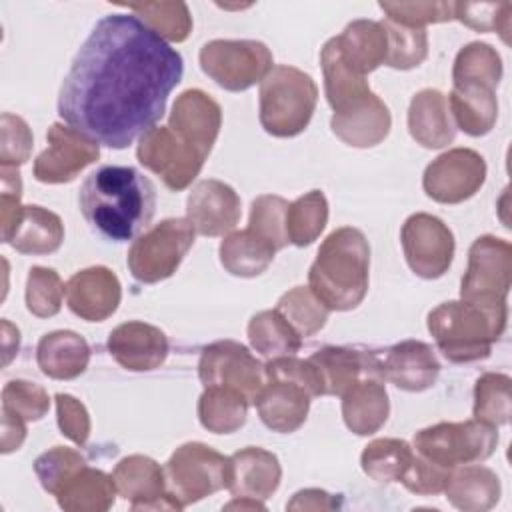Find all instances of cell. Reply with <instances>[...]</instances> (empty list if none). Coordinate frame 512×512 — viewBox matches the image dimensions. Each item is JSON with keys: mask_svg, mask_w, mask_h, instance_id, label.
<instances>
[{"mask_svg": "<svg viewBox=\"0 0 512 512\" xmlns=\"http://www.w3.org/2000/svg\"><path fill=\"white\" fill-rule=\"evenodd\" d=\"M200 66L218 86L240 92L266 78L272 54L256 40H212L200 50Z\"/></svg>", "mask_w": 512, "mask_h": 512, "instance_id": "9", "label": "cell"}, {"mask_svg": "<svg viewBox=\"0 0 512 512\" xmlns=\"http://www.w3.org/2000/svg\"><path fill=\"white\" fill-rule=\"evenodd\" d=\"M248 338L254 350L268 358L294 356L302 346V336L276 308L252 316L248 324Z\"/></svg>", "mask_w": 512, "mask_h": 512, "instance_id": "36", "label": "cell"}, {"mask_svg": "<svg viewBox=\"0 0 512 512\" xmlns=\"http://www.w3.org/2000/svg\"><path fill=\"white\" fill-rule=\"evenodd\" d=\"M64 228L60 218L40 206H24L20 224L10 242L22 254H50L60 248Z\"/></svg>", "mask_w": 512, "mask_h": 512, "instance_id": "34", "label": "cell"}, {"mask_svg": "<svg viewBox=\"0 0 512 512\" xmlns=\"http://www.w3.org/2000/svg\"><path fill=\"white\" fill-rule=\"evenodd\" d=\"M98 156V142L70 126L52 124L48 130V148L34 160V176L46 184L70 182Z\"/></svg>", "mask_w": 512, "mask_h": 512, "instance_id": "15", "label": "cell"}, {"mask_svg": "<svg viewBox=\"0 0 512 512\" xmlns=\"http://www.w3.org/2000/svg\"><path fill=\"white\" fill-rule=\"evenodd\" d=\"M24 436H26L24 420H20L8 412H2V452L8 454L12 450H18Z\"/></svg>", "mask_w": 512, "mask_h": 512, "instance_id": "54", "label": "cell"}, {"mask_svg": "<svg viewBox=\"0 0 512 512\" xmlns=\"http://www.w3.org/2000/svg\"><path fill=\"white\" fill-rule=\"evenodd\" d=\"M108 350L114 360L134 372L152 370L168 356L166 334L146 322H124L108 336Z\"/></svg>", "mask_w": 512, "mask_h": 512, "instance_id": "19", "label": "cell"}, {"mask_svg": "<svg viewBox=\"0 0 512 512\" xmlns=\"http://www.w3.org/2000/svg\"><path fill=\"white\" fill-rule=\"evenodd\" d=\"M450 472L452 470L438 466V464L422 458L420 454H414V458L400 482L414 494H438L446 488Z\"/></svg>", "mask_w": 512, "mask_h": 512, "instance_id": "51", "label": "cell"}, {"mask_svg": "<svg viewBox=\"0 0 512 512\" xmlns=\"http://www.w3.org/2000/svg\"><path fill=\"white\" fill-rule=\"evenodd\" d=\"M328 220V202L320 190H310L288 206L286 234L296 246L312 244Z\"/></svg>", "mask_w": 512, "mask_h": 512, "instance_id": "38", "label": "cell"}, {"mask_svg": "<svg viewBox=\"0 0 512 512\" xmlns=\"http://www.w3.org/2000/svg\"><path fill=\"white\" fill-rule=\"evenodd\" d=\"M408 128L412 138L426 148H442L450 144L456 128L450 118L446 96L432 88L418 92L410 102Z\"/></svg>", "mask_w": 512, "mask_h": 512, "instance_id": "27", "label": "cell"}, {"mask_svg": "<svg viewBox=\"0 0 512 512\" xmlns=\"http://www.w3.org/2000/svg\"><path fill=\"white\" fill-rule=\"evenodd\" d=\"M186 216L196 232L204 236H222L240 220V198L220 180H202L188 196Z\"/></svg>", "mask_w": 512, "mask_h": 512, "instance_id": "17", "label": "cell"}, {"mask_svg": "<svg viewBox=\"0 0 512 512\" xmlns=\"http://www.w3.org/2000/svg\"><path fill=\"white\" fill-rule=\"evenodd\" d=\"M114 478L94 468H80L56 494L64 510H108L116 496Z\"/></svg>", "mask_w": 512, "mask_h": 512, "instance_id": "33", "label": "cell"}, {"mask_svg": "<svg viewBox=\"0 0 512 512\" xmlns=\"http://www.w3.org/2000/svg\"><path fill=\"white\" fill-rule=\"evenodd\" d=\"M502 76V62L498 52L482 42H472L464 46L454 62L452 78L454 84L472 82L494 88Z\"/></svg>", "mask_w": 512, "mask_h": 512, "instance_id": "39", "label": "cell"}, {"mask_svg": "<svg viewBox=\"0 0 512 512\" xmlns=\"http://www.w3.org/2000/svg\"><path fill=\"white\" fill-rule=\"evenodd\" d=\"M414 458L408 442L398 438H380L370 442L362 452V470L376 482H400Z\"/></svg>", "mask_w": 512, "mask_h": 512, "instance_id": "37", "label": "cell"}, {"mask_svg": "<svg viewBox=\"0 0 512 512\" xmlns=\"http://www.w3.org/2000/svg\"><path fill=\"white\" fill-rule=\"evenodd\" d=\"M36 360L46 376L56 380H72L86 370L90 348L76 332L56 330L40 338Z\"/></svg>", "mask_w": 512, "mask_h": 512, "instance_id": "29", "label": "cell"}, {"mask_svg": "<svg viewBox=\"0 0 512 512\" xmlns=\"http://www.w3.org/2000/svg\"><path fill=\"white\" fill-rule=\"evenodd\" d=\"M66 286L52 268H30L26 282V306L38 318H48L60 312Z\"/></svg>", "mask_w": 512, "mask_h": 512, "instance_id": "45", "label": "cell"}, {"mask_svg": "<svg viewBox=\"0 0 512 512\" xmlns=\"http://www.w3.org/2000/svg\"><path fill=\"white\" fill-rule=\"evenodd\" d=\"M220 124L222 112L218 102L202 90H186L176 98L168 126L196 150L208 156Z\"/></svg>", "mask_w": 512, "mask_h": 512, "instance_id": "22", "label": "cell"}, {"mask_svg": "<svg viewBox=\"0 0 512 512\" xmlns=\"http://www.w3.org/2000/svg\"><path fill=\"white\" fill-rule=\"evenodd\" d=\"M182 72L180 52L136 14H108L78 48L58 114L86 138L126 148L162 118Z\"/></svg>", "mask_w": 512, "mask_h": 512, "instance_id": "1", "label": "cell"}, {"mask_svg": "<svg viewBox=\"0 0 512 512\" xmlns=\"http://www.w3.org/2000/svg\"><path fill=\"white\" fill-rule=\"evenodd\" d=\"M164 474L170 496L184 508L220 488H228L230 458L200 442H188L170 456Z\"/></svg>", "mask_w": 512, "mask_h": 512, "instance_id": "8", "label": "cell"}, {"mask_svg": "<svg viewBox=\"0 0 512 512\" xmlns=\"http://www.w3.org/2000/svg\"><path fill=\"white\" fill-rule=\"evenodd\" d=\"M192 244L194 226L184 218H168L134 240L128 268L142 284L160 282L176 272Z\"/></svg>", "mask_w": 512, "mask_h": 512, "instance_id": "7", "label": "cell"}, {"mask_svg": "<svg viewBox=\"0 0 512 512\" xmlns=\"http://www.w3.org/2000/svg\"><path fill=\"white\" fill-rule=\"evenodd\" d=\"M248 400L224 386H208L198 400V418L202 426L214 434H230L246 420Z\"/></svg>", "mask_w": 512, "mask_h": 512, "instance_id": "35", "label": "cell"}, {"mask_svg": "<svg viewBox=\"0 0 512 512\" xmlns=\"http://www.w3.org/2000/svg\"><path fill=\"white\" fill-rule=\"evenodd\" d=\"M138 160L156 172L170 190H184L202 170L206 156L170 126L148 130L138 144Z\"/></svg>", "mask_w": 512, "mask_h": 512, "instance_id": "12", "label": "cell"}, {"mask_svg": "<svg viewBox=\"0 0 512 512\" xmlns=\"http://www.w3.org/2000/svg\"><path fill=\"white\" fill-rule=\"evenodd\" d=\"M448 110L460 130L470 136H484L492 130L498 116L494 88L472 82L454 84V90L448 96Z\"/></svg>", "mask_w": 512, "mask_h": 512, "instance_id": "30", "label": "cell"}, {"mask_svg": "<svg viewBox=\"0 0 512 512\" xmlns=\"http://www.w3.org/2000/svg\"><path fill=\"white\" fill-rule=\"evenodd\" d=\"M380 8L388 14V20L412 28L454 18V2H380Z\"/></svg>", "mask_w": 512, "mask_h": 512, "instance_id": "48", "label": "cell"}, {"mask_svg": "<svg viewBox=\"0 0 512 512\" xmlns=\"http://www.w3.org/2000/svg\"><path fill=\"white\" fill-rule=\"evenodd\" d=\"M32 146V134L28 130V124L14 116L4 112L2 114V166L16 168L18 164L28 160Z\"/></svg>", "mask_w": 512, "mask_h": 512, "instance_id": "52", "label": "cell"}, {"mask_svg": "<svg viewBox=\"0 0 512 512\" xmlns=\"http://www.w3.org/2000/svg\"><path fill=\"white\" fill-rule=\"evenodd\" d=\"M276 248L250 228L224 238L220 244V262L234 276H258L274 260Z\"/></svg>", "mask_w": 512, "mask_h": 512, "instance_id": "32", "label": "cell"}, {"mask_svg": "<svg viewBox=\"0 0 512 512\" xmlns=\"http://www.w3.org/2000/svg\"><path fill=\"white\" fill-rule=\"evenodd\" d=\"M486 178L484 158L470 148H454L428 164L422 186L442 204H458L476 194Z\"/></svg>", "mask_w": 512, "mask_h": 512, "instance_id": "14", "label": "cell"}, {"mask_svg": "<svg viewBox=\"0 0 512 512\" xmlns=\"http://www.w3.org/2000/svg\"><path fill=\"white\" fill-rule=\"evenodd\" d=\"M330 126L346 144L368 148L386 138L390 130V112L374 92H368L336 110Z\"/></svg>", "mask_w": 512, "mask_h": 512, "instance_id": "21", "label": "cell"}, {"mask_svg": "<svg viewBox=\"0 0 512 512\" xmlns=\"http://www.w3.org/2000/svg\"><path fill=\"white\" fill-rule=\"evenodd\" d=\"M128 10L136 12L138 18L148 24L164 40L182 42L190 34L192 20L188 6L182 2H146V4H128Z\"/></svg>", "mask_w": 512, "mask_h": 512, "instance_id": "42", "label": "cell"}, {"mask_svg": "<svg viewBox=\"0 0 512 512\" xmlns=\"http://www.w3.org/2000/svg\"><path fill=\"white\" fill-rule=\"evenodd\" d=\"M266 378H282L302 386L310 398L322 396V380L316 366L310 360H298L294 356H276L264 366Z\"/></svg>", "mask_w": 512, "mask_h": 512, "instance_id": "50", "label": "cell"}, {"mask_svg": "<svg viewBox=\"0 0 512 512\" xmlns=\"http://www.w3.org/2000/svg\"><path fill=\"white\" fill-rule=\"evenodd\" d=\"M370 246L352 226L334 230L308 272V288L328 310H352L368 292Z\"/></svg>", "mask_w": 512, "mask_h": 512, "instance_id": "3", "label": "cell"}, {"mask_svg": "<svg viewBox=\"0 0 512 512\" xmlns=\"http://www.w3.org/2000/svg\"><path fill=\"white\" fill-rule=\"evenodd\" d=\"M446 498L460 510H488L498 502V476L484 466H464L450 472Z\"/></svg>", "mask_w": 512, "mask_h": 512, "instance_id": "31", "label": "cell"}, {"mask_svg": "<svg viewBox=\"0 0 512 512\" xmlns=\"http://www.w3.org/2000/svg\"><path fill=\"white\" fill-rule=\"evenodd\" d=\"M260 420L274 432L298 430L308 414L310 394L296 382L282 378H266L264 388L254 400Z\"/></svg>", "mask_w": 512, "mask_h": 512, "instance_id": "24", "label": "cell"}, {"mask_svg": "<svg viewBox=\"0 0 512 512\" xmlns=\"http://www.w3.org/2000/svg\"><path fill=\"white\" fill-rule=\"evenodd\" d=\"M512 248L494 236L476 238L468 252V270L462 278L460 296L482 306H506L510 288Z\"/></svg>", "mask_w": 512, "mask_h": 512, "instance_id": "10", "label": "cell"}, {"mask_svg": "<svg viewBox=\"0 0 512 512\" xmlns=\"http://www.w3.org/2000/svg\"><path fill=\"white\" fill-rule=\"evenodd\" d=\"M198 376L204 388H232L252 404L266 384L264 366L248 352L246 346L232 340H220L202 350Z\"/></svg>", "mask_w": 512, "mask_h": 512, "instance_id": "11", "label": "cell"}, {"mask_svg": "<svg viewBox=\"0 0 512 512\" xmlns=\"http://www.w3.org/2000/svg\"><path fill=\"white\" fill-rule=\"evenodd\" d=\"M384 378L408 392H422L434 386L440 362L432 348L420 340H404L388 348L382 360Z\"/></svg>", "mask_w": 512, "mask_h": 512, "instance_id": "23", "label": "cell"}, {"mask_svg": "<svg viewBox=\"0 0 512 512\" xmlns=\"http://www.w3.org/2000/svg\"><path fill=\"white\" fill-rule=\"evenodd\" d=\"M402 248L414 274L426 280L440 278L454 256V236L450 228L432 214H412L402 226Z\"/></svg>", "mask_w": 512, "mask_h": 512, "instance_id": "13", "label": "cell"}, {"mask_svg": "<svg viewBox=\"0 0 512 512\" xmlns=\"http://www.w3.org/2000/svg\"><path fill=\"white\" fill-rule=\"evenodd\" d=\"M112 478L118 494L132 502V510H182V506L170 496V492H164L166 474L152 458L128 456L118 462Z\"/></svg>", "mask_w": 512, "mask_h": 512, "instance_id": "16", "label": "cell"}, {"mask_svg": "<svg viewBox=\"0 0 512 512\" xmlns=\"http://www.w3.org/2000/svg\"><path fill=\"white\" fill-rule=\"evenodd\" d=\"M280 484L278 458L262 448L248 446L230 456L228 490L240 498L266 500Z\"/></svg>", "mask_w": 512, "mask_h": 512, "instance_id": "25", "label": "cell"}, {"mask_svg": "<svg viewBox=\"0 0 512 512\" xmlns=\"http://www.w3.org/2000/svg\"><path fill=\"white\" fill-rule=\"evenodd\" d=\"M380 378H362L342 394V416L346 426L358 434H374L388 418V394Z\"/></svg>", "mask_w": 512, "mask_h": 512, "instance_id": "28", "label": "cell"}, {"mask_svg": "<svg viewBox=\"0 0 512 512\" xmlns=\"http://www.w3.org/2000/svg\"><path fill=\"white\" fill-rule=\"evenodd\" d=\"M314 80L294 66H274L260 84V124L278 138L300 134L316 108Z\"/></svg>", "mask_w": 512, "mask_h": 512, "instance_id": "5", "label": "cell"}, {"mask_svg": "<svg viewBox=\"0 0 512 512\" xmlns=\"http://www.w3.org/2000/svg\"><path fill=\"white\" fill-rule=\"evenodd\" d=\"M388 36V52L386 62L392 68L408 70L418 66L428 54V38L424 28L404 26L392 20L382 22Z\"/></svg>", "mask_w": 512, "mask_h": 512, "instance_id": "43", "label": "cell"}, {"mask_svg": "<svg viewBox=\"0 0 512 512\" xmlns=\"http://www.w3.org/2000/svg\"><path fill=\"white\" fill-rule=\"evenodd\" d=\"M496 444V428L476 418L466 422H440L414 436L416 454L448 470L486 460L496 450Z\"/></svg>", "mask_w": 512, "mask_h": 512, "instance_id": "6", "label": "cell"}, {"mask_svg": "<svg viewBox=\"0 0 512 512\" xmlns=\"http://www.w3.org/2000/svg\"><path fill=\"white\" fill-rule=\"evenodd\" d=\"M276 310L300 336L316 334L328 318V308L314 296L310 288L304 286H296L294 290L286 292L278 300Z\"/></svg>", "mask_w": 512, "mask_h": 512, "instance_id": "41", "label": "cell"}, {"mask_svg": "<svg viewBox=\"0 0 512 512\" xmlns=\"http://www.w3.org/2000/svg\"><path fill=\"white\" fill-rule=\"evenodd\" d=\"M120 296L118 278L104 266L76 272L66 284L68 308L88 322L108 318L118 308Z\"/></svg>", "mask_w": 512, "mask_h": 512, "instance_id": "20", "label": "cell"}, {"mask_svg": "<svg viewBox=\"0 0 512 512\" xmlns=\"http://www.w3.org/2000/svg\"><path fill=\"white\" fill-rule=\"evenodd\" d=\"M506 306H482L466 300L444 302L428 314V330L440 352L454 364L490 356L506 328Z\"/></svg>", "mask_w": 512, "mask_h": 512, "instance_id": "4", "label": "cell"}, {"mask_svg": "<svg viewBox=\"0 0 512 512\" xmlns=\"http://www.w3.org/2000/svg\"><path fill=\"white\" fill-rule=\"evenodd\" d=\"M78 206L98 236L128 242L150 226L156 212V188L134 166L104 164L84 178Z\"/></svg>", "mask_w": 512, "mask_h": 512, "instance_id": "2", "label": "cell"}, {"mask_svg": "<svg viewBox=\"0 0 512 512\" xmlns=\"http://www.w3.org/2000/svg\"><path fill=\"white\" fill-rule=\"evenodd\" d=\"M46 392L32 382L12 380L2 390V412H8L24 422L40 420L48 412Z\"/></svg>", "mask_w": 512, "mask_h": 512, "instance_id": "47", "label": "cell"}, {"mask_svg": "<svg viewBox=\"0 0 512 512\" xmlns=\"http://www.w3.org/2000/svg\"><path fill=\"white\" fill-rule=\"evenodd\" d=\"M288 202L280 196H258L252 202V212H250V224L248 228L256 232L260 238L270 242L276 250L284 248L290 240L286 234V212H288Z\"/></svg>", "mask_w": 512, "mask_h": 512, "instance_id": "44", "label": "cell"}, {"mask_svg": "<svg viewBox=\"0 0 512 512\" xmlns=\"http://www.w3.org/2000/svg\"><path fill=\"white\" fill-rule=\"evenodd\" d=\"M334 42L344 64L360 76L386 62L388 36L382 22L354 20L340 36H334Z\"/></svg>", "mask_w": 512, "mask_h": 512, "instance_id": "26", "label": "cell"}, {"mask_svg": "<svg viewBox=\"0 0 512 512\" xmlns=\"http://www.w3.org/2000/svg\"><path fill=\"white\" fill-rule=\"evenodd\" d=\"M474 418L488 426L510 420V378L506 374H484L474 386Z\"/></svg>", "mask_w": 512, "mask_h": 512, "instance_id": "40", "label": "cell"}, {"mask_svg": "<svg viewBox=\"0 0 512 512\" xmlns=\"http://www.w3.org/2000/svg\"><path fill=\"white\" fill-rule=\"evenodd\" d=\"M322 380L324 394L342 396L362 378H384L382 360L374 352H362L340 346H326L308 358Z\"/></svg>", "mask_w": 512, "mask_h": 512, "instance_id": "18", "label": "cell"}, {"mask_svg": "<svg viewBox=\"0 0 512 512\" xmlns=\"http://www.w3.org/2000/svg\"><path fill=\"white\" fill-rule=\"evenodd\" d=\"M56 408L58 426L62 434H66L72 442L82 446L90 434V418L86 408L70 394H56Z\"/></svg>", "mask_w": 512, "mask_h": 512, "instance_id": "53", "label": "cell"}, {"mask_svg": "<svg viewBox=\"0 0 512 512\" xmlns=\"http://www.w3.org/2000/svg\"><path fill=\"white\" fill-rule=\"evenodd\" d=\"M84 466L86 460L76 450L64 446H54L52 450L40 454L34 462L36 476L40 478L44 490H48L54 496Z\"/></svg>", "mask_w": 512, "mask_h": 512, "instance_id": "46", "label": "cell"}, {"mask_svg": "<svg viewBox=\"0 0 512 512\" xmlns=\"http://www.w3.org/2000/svg\"><path fill=\"white\" fill-rule=\"evenodd\" d=\"M510 2L500 4H470V2H454V18L464 22L466 26L480 30V32H500L504 42L508 44V30H510Z\"/></svg>", "mask_w": 512, "mask_h": 512, "instance_id": "49", "label": "cell"}]
</instances>
